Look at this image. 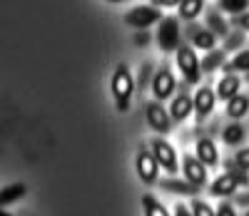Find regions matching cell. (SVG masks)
I'll return each mask as SVG.
<instances>
[{
    "label": "cell",
    "instance_id": "d6a6232c",
    "mask_svg": "<svg viewBox=\"0 0 249 216\" xmlns=\"http://www.w3.org/2000/svg\"><path fill=\"white\" fill-rule=\"evenodd\" d=\"M135 37H137V40H135L137 45H147V42H150V33H147V30H144V33H137Z\"/></svg>",
    "mask_w": 249,
    "mask_h": 216
},
{
    "label": "cell",
    "instance_id": "5bb4252c",
    "mask_svg": "<svg viewBox=\"0 0 249 216\" xmlns=\"http://www.w3.org/2000/svg\"><path fill=\"white\" fill-rule=\"evenodd\" d=\"M239 87H242V77H237V75H224V77L219 80V84H217V97L230 102L232 97L239 95Z\"/></svg>",
    "mask_w": 249,
    "mask_h": 216
},
{
    "label": "cell",
    "instance_id": "52a82bcc",
    "mask_svg": "<svg viewBox=\"0 0 249 216\" xmlns=\"http://www.w3.org/2000/svg\"><path fill=\"white\" fill-rule=\"evenodd\" d=\"M175 90H177V80H175V75L167 65H162L152 77V95L157 100H167V97H172Z\"/></svg>",
    "mask_w": 249,
    "mask_h": 216
},
{
    "label": "cell",
    "instance_id": "6da1fadb",
    "mask_svg": "<svg viewBox=\"0 0 249 216\" xmlns=\"http://www.w3.org/2000/svg\"><path fill=\"white\" fill-rule=\"evenodd\" d=\"M132 92H135V77H132L127 65L120 62L115 67V75H112V97H115L117 112H127L130 110Z\"/></svg>",
    "mask_w": 249,
    "mask_h": 216
},
{
    "label": "cell",
    "instance_id": "44dd1931",
    "mask_svg": "<svg viewBox=\"0 0 249 216\" xmlns=\"http://www.w3.org/2000/svg\"><path fill=\"white\" fill-rule=\"evenodd\" d=\"M234 72H249V50H239L232 62L224 65V75H234Z\"/></svg>",
    "mask_w": 249,
    "mask_h": 216
},
{
    "label": "cell",
    "instance_id": "4dcf8cb0",
    "mask_svg": "<svg viewBox=\"0 0 249 216\" xmlns=\"http://www.w3.org/2000/svg\"><path fill=\"white\" fill-rule=\"evenodd\" d=\"M182 0H152L155 8H179Z\"/></svg>",
    "mask_w": 249,
    "mask_h": 216
},
{
    "label": "cell",
    "instance_id": "603a6c76",
    "mask_svg": "<svg viewBox=\"0 0 249 216\" xmlns=\"http://www.w3.org/2000/svg\"><path fill=\"white\" fill-rule=\"evenodd\" d=\"M222 62H224V50H210V52H207V57L199 62V67H202V72L210 75V72H214L219 67Z\"/></svg>",
    "mask_w": 249,
    "mask_h": 216
},
{
    "label": "cell",
    "instance_id": "d590c367",
    "mask_svg": "<svg viewBox=\"0 0 249 216\" xmlns=\"http://www.w3.org/2000/svg\"><path fill=\"white\" fill-rule=\"evenodd\" d=\"M237 201L239 204H249V194H247V197H237Z\"/></svg>",
    "mask_w": 249,
    "mask_h": 216
},
{
    "label": "cell",
    "instance_id": "cb8c5ba5",
    "mask_svg": "<svg viewBox=\"0 0 249 216\" xmlns=\"http://www.w3.org/2000/svg\"><path fill=\"white\" fill-rule=\"evenodd\" d=\"M142 206H144V216H170L167 209H164L152 194H144L142 197Z\"/></svg>",
    "mask_w": 249,
    "mask_h": 216
},
{
    "label": "cell",
    "instance_id": "e575fe53",
    "mask_svg": "<svg viewBox=\"0 0 249 216\" xmlns=\"http://www.w3.org/2000/svg\"><path fill=\"white\" fill-rule=\"evenodd\" d=\"M237 23H239L244 30H249V13H242V15L237 17Z\"/></svg>",
    "mask_w": 249,
    "mask_h": 216
},
{
    "label": "cell",
    "instance_id": "2e32d148",
    "mask_svg": "<svg viewBox=\"0 0 249 216\" xmlns=\"http://www.w3.org/2000/svg\"><path fill=\"white\" fill-rule=\"evenodd\" d=\"M207 30H212L217 37H227L230 35V25H227V20L222 17V13L217 8H210L207 10Z\"/></svg>",
    "mask_w": 249,
    "mask_h": 216
},
{
    "label": "cell",
    "instance_id": "8fae6325",
    "mask_svg": "<svg viewBox=\"0 0 249 216\" xmlns=\"http://www.w3.org/2000/svg\"><path fill=\"white\" fill-rule=\"evenodd\" d=\"M214 102H217V92L210 90V87H199L197 95L192 97V104H195V112H197V119H204L210 117L212 110H214Z\"/></svg>",
    "mask_w": 249,
    "mask_h": 216
},
{
    "label": "cell",
    "instance_id": "7c38bea8",
    "mask_svg": "<svg viewBox=\"0 0 249 216\" xmlns=\"http://www.w3.org/2000/svg\"><path fill=\"white\" fill-rule=\"evenodd\" d=\"M184 35L192 40V48H199V50H214V45H217V35L199 25H190Z\"/></svg>",
    "mask_w": 249,
    "mask_h": 216
},
{
    "label": "cell",
    "instance_id": "d6986e66",
    "mask_svg": "<svg viewBox=\"0 0 249 216\" xmlns=\"http://www.w3.org/2000/svg\"><path fill=\"white\" fill-rule=\"evenodd\" d=\"M160 186H162L164 191L187 194V197H197V194H199V189H197V186H192L190 182H179V179H162V182H160Z\"/></svg>",
    "mask_w": 249,
    "mask_h": 216
},
{
    "label": "cell",
    "instance_id": "277c9868",
    "mask_svg": "<svg viewBox=\"0 0 249 216\" xmlns=\"http://www.w3.org/2000/svg\"><path fill=\"white\" fill-rule=\"evenodd\" d=\"M135 169H137V177H140L144 184H157V182H160V164H157V159L152 157L150 149L142 147L140 152H137Z\"/></svg>",
    "mask_w": 249,
    "mask_h": 216
},
{
    "label": "cell",
    "instance_id": "74e56055",
    "mask_svg": "<svg viewBox=\"0 0 249 216\" xmlns=\"http://www.w3.org/2000/svg\"><path fill=\"white\" fill-rule=\"evenodd\" d=\"M107 3H127V0H107Z\"/></svg>",
    "mask_w": 249,
    "mask_h": 216
},
{
    "label": "cell",
    "instance_id": "f1b7e54d",
    "mask_svg": "<svg viewBox=\"0 0 249 216\" xmlns=\"http://www.w3.org/2000/svg\"><path fill=\"white\" fill-rule=\"evenodd\" d=\"M227 37H230V40H224V52H230V50L239 48V42L244 40V37H242V33H230Z\"/></svg>",
    "mask_w": 249,
    "mask_h": 216
},
{
    "label": "cell",
    "instance_id": "83f0119b",
    "mask_svg": "<svg viewBox=\"0 0 249 216\" xmlns=\"http://www.w3.org/2000/svg\"><path fill=\"white\" fill-rule=\"evenodd\" d=\"M192 216H214V209L210 206V204H204V201H199V199H195V204H192Z\"/></svg>",
    "mask_w": 249,
    "mask_h": 216
},
{
    "label": "cell",
    "instance_id": "9a60e30c",
    "mask_svg": "<svg viewBox=\"0 0 249 216\" xmlns=\"http://www.w3.org/2000/svg\"><path fill=\"white\" fill-rule=\"evenodd\" d=\"M237 186H239V182L232 177V174H224L222 177H217L214 182H212V186H210V191L214 194V197H232V194L237 191Z\"/></svg>",
    "mask_w": 249,
    "mask_h": 216
},
{
    "label": "cell",
    "instance_id": "30bf717a",
    "mask_svg": "<svg viewBox=\"0 0 249 216\" xmlns=\"http://www.w3.org/2000/svg\"><path fill=\"white\" fill-rule=\"evenodd\" d=\"M195 104H192V95L187 92L184 87L177 92V97H172V104H170V117L172 122H184L187 117L192 115Z\"/></svg>",
    "mask_w": 249,
    "mask_h": 216
},
{
    "label": "cell",
    "instance_id": "ba28073f",
    "mask_svg": "<svg viewBox=\"0 0 249 216\" xmlns=\"http://www.w3.org/2000/svg\"><path fill=\"white\" fill-rule=\"evenodd\" d=\"M144 117H147V124L160 134H167L172 129V117L160 102H150L147 107H144Z\"/></svg>",
    "mask_w": 249,
    "mask_h": 216
},
{
    "label": "cell",
    "instance_id": "4316f807",
    "mask_svg": "<svg viewBox=\"0 0 249 216\" xmlns=\"http://www.w3.org/2000/svg\"><path fill=\"white\" fill-rule=\"evenodd\" d=\"M224 166H227V174H232V177H234V179H237L239 184H249V177H247V171H244V169H242V166H239L237 162H227Z\"/></svg>",
    "mask_w": 249,
    "mask_h": 216
},
{
    "label": "cell",
    "instance_id": "e0dca14e",
    "mask_svg": "<svg viewBox=\"0 0 249 216\" xmlns=\"http://www.w3.org/2000/svg\"><path fill=\"white\" fill-rule=\"evenodd\" d=\"M25 194H28V186L25 184H10V186H3V189H0V206H10V204H15L20 197H25Z\"/></svg>",
    "mask_w": 249,
    "mask_h": 216
},
{
    "label": "cell",
    "instance_id": "1f68e13d",
    "mask_svg": "<svg viewBox=\"0 0 249 216\" xmlns=\"http://www.w3.org/2000/svg\"><path fill=\"white\" fill-rule=\"evenodd\" d=\"M214 216H237V214H234V209H232L230 204H224V201H222V204L217 206V211H214Z\"/></svg>",
    "mask_w": 249,
    "mask_h": 216
},
{
    "label": "cell",
    "instance_id": "ffe728a7",
    "mask_svg": "<svg viewBox=\"0 0 249 216\" xmlns=\"http://www.w3.org/2000/svg\"><path fill=\"white\" fill-rule=\"evenodd\" d=\"M202 10H204V0H182L179 3V17L187 20V23H192Z\"/></svg>",
    "mask_w": 249,
    "mask_h": 216
},
{
    "label": "cell",
    "instance_id": "7402d4cb",
    "mask_svg": "<svg viewBox=\"0 0 249 216\" xmlns=\"http://www.w3.org/2000/svg\"><path fill=\"white\" fill-rule=\"evenodd\" d=\"M244 137H247V132H244V127H242L239 122L227 124V127H224V132H222V139H224V144H239Z\"/></svg>",
    "mask_w": 249,
    "mask_h": 216
},
{
    "label": "cell",
    "instance_id": "f35d334b",
    "mask_svg": "<svg viewBox=\"0 0 249 216\" xmlns=\"http://www.w3.org/2000/svg\"><path fill=\"white\" fill-rule=\"evenodd\" d=\"M244 216H249V211H247V214H244Z\"/></svg>",
    "mask_w": 249,
    "mask_h": 216
},
{
    "label": "cell",
    "instance_id": "8992f818",
    "mask_svg": "<svg viewBox=\"0 0 249 216\" xmlns=\"http://www.w3.org/2000/svg\"><path fill=\"white\" fill-rule=\"evenodd\" d=\"M152 157L157 159V164L167 171V174H175L177 171V152H175V147L170 144V142H164L162 137H157V139H152Z\"/></svg>",
    "mask_w": 249,
    "mask_h": 216
},
{
    "label": "cell",
    "instance_id": "8d00e7d4",
    "mask_svg": "<svg viewBox=\"0 0 249 216\" xmlns=\"http://www.w3.org/2000/svg\"><path fill=\"white\" fill-rule=\"evenodd\" d=\"M0 216H10V214H8V211H5L3 206H0Z\"/></svg>",
    "mask_w": 249,
    "mask_h": 216
},
{
    "label": "cell",
    "instance_id": "836d02e7",
    "mask_svg": "<svg viewBox=\"0 0 249 216\" xmlns=\"http://www.w3.org/2000/svg\"><path fill=\"white\" fill-rule=\"evenodd\" d=\"M175 216H192V211L187 209L184 204H177V206H175Z\"/></svg>",
    "mask_w": 249,
    "mask_h": 216
},
{
    "label": "cell",
    "instance_id": "f546056e",
    "mask_svg": "<svg viewBox=\"0 0 249 216\" xmlns=\"http://www.w3.org/2000/svg\"><path fill=\"white\" fill-rule=\"evenodd\" d=\"M234 162H237V164H239V166H242L244 171L249 169V147H244V149H239V152L234 154Z\"/></svg>",
    "mask_w": 249,
    "mask_h": 216
},
{
    "label": "cell",
    "instance_id": "7a4b0ae2",
    "mask_svg": "<svg viewBox=\"0 0 249 216\" xmlns=\"http://www.w3.org/2000/svg\"><path fill=\"white\" fill-rule=\"evenodd\" d=\"M157 45L164 50V52H170V50H175L177 52V48L182 45V30H179V20L177 17H172V15H167V17H162L160 20V28H157Z\"/></svg>",
    "mask_w": 249,
    "mask_h": 216
},
{
    "label": "cell",
    "instance_id": "3957f363",
    "mask_svg": "<svg viewBox=\"0 0 249 216\" xmlns=\"http://www.w3.org/2000/svg\"><path fill=\"white\" fill-rule=\"evenodd\" d=\"M177 67L184 75V82H190V84L199 82L202 67H199V57H197L192 45H179L177 48Z\"/></svg>",
    "mask_w": 249,
    "mask_h": 216
},
{
    "label": "cell",
    "instance_id": "9c48e42d",
    "mask_svg": "<svg viewBox=\"0 0 249 216\" xmlns=\"http://www.w3.org/2000/svg\"><path fill=\"white\" fill-rule=\"evenodd\" d=\"M182 171H184V182H190L192 186L202 189V186L207 184V166H204L195 154H184Z\"/></svg>",
    "mask_w": 249,
    "mask_h": 216
},
{
    "label": "cell",
    "instance_id": "484cf974",
    "mask_svg": "<svg viewBox=\"0 0 249 216\" xmlns=\"http://www.w3.org/2000/svg\"><path fill=\"white\" fill-rule=\"evenodd\" d=\"M152 65L150 62H144L142 65V67H140V77H137V87L144 92V90H147V84H152Z\"/></svg>",
    "mask_w": 249,
    "mask_h": 216
},
{
    "label": "cell",
    "instance_id": "5b68a950",
    "mask_svg": "<svg viewBox=\"0 0 249 216\" xmlns=\"http://www.w3.org/2000/svg\"><path fill=\"white\" fill-rule=\"evenodd\" d=\"M160 20H162V13L155 5H137V8H132L127 15H124V23L132 25V28H140V30L160 23Z\"/></svg>",
    "mask_w": 249,
    "mask_h": 216
},
{
    "label": "cell",
    "instance_id": "4fadbf2b",
    "mask_svg": "<svg viewBox=\"0 0 249 216\" xmlns=\"http://www.w3.org/2000/svg\"><path fill=\"white\" fill-rule=\"evenodd\" d=\"M204 166H217L219 164V152H217V144L212 142V139H207V137H202V139H197V154H195Z\"/></svg>",
    "mask_w": 249,
    "mask_h": 216
},
{
    "label": "cell",
    "instance_id": "d4e9b609",
    "mask_svg": "<svg viewBox=\"0 0 249 216\" xmlns=\"http://www.w3.org/2000/svg\"><path fill=\"white\" fill-rule=\"evenodd\" d=\"M219 8L224 13H232V15H242L249 8V0H219Z\"/></svg>",
    "mask_w": 249,
    "mask_h": 216
},
{
    "label": "cell",
    "instance_id": "ac0fdd59",
    "mask_svg": "<svg viewBox=\"0 0 249 216\" xmlns=\"http://www.w3.org/2000/svg\"><path fill=\"white\" fill-rule=\"evenodd\" d=\"M249 112V95H237L227 102V117H232L234 122L242 119Z\"/></svg>",
    "mask_w": 249,
    "mask_h": 216
}]
</instances>
